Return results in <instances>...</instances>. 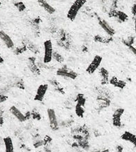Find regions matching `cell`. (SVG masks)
I'll list each match as a JSON object with an SVG mask.
<instances>
[{"instance_id":"27","label":"cell","mask_w":136,"mask_h":152,"mask_svg":"<svg viewBox=\"0 0 136 152\" xmlns=\"http://www.w3.org/2000/svg\"><path fill=\"white\" fill-rule=\"evenodd\" d=\"M7 99H8V97L7 96H5L4 94H0V103L5 102L7 100Z\"/></svg>"},{"instance_id":"36","label":"cell","mask_w":136,"mask_h":152,"mask_svg":"<svg viewBox=\"0 0 136 152\" xmlns=\"http://www.w3.org/2000/svg\"><path fill=\"white\" fill-rule=\"evenodd\" d=\"M135 33L136 36V17L135 18Z\"/></svg>"},{"instance_id":"33","label":"cell","mask_w":136,"mask_h":152,"mask_svg":"<svg viewBox=\"0 0 136 152\" xmlns=\"http://www.w3.org/2000/svg\"><path fill=\"white\" fill-rule=\"evenodd\" d=\"M17 87L20 88L22 89H25V87H24V84L22 83H17Z\"/></svg>"},{"instance_id":"14","label":"cell","mask_w":136,"mask_h":152,"mask_svg":"<svg viewBox=\"0 0 136 152\" xmlns=\"http://www.w3.org/2000/svg\"><path fill=\"white\" fill-rule=\"evenodd\" d=\"M110 83L112 85H113L115 87L119 88V89H122L126 87L127 85V83L124 80H119L117 77H113L112 78L109 80Z\"/></svg>"},{"instance_id":"2","label":"cell","mask_w":136,"mask_h":152,"mask_svg":"<svg viewBox=\"0 0 136 152\" xmlns=\"http://www.w3.org/2000/svg\"><path fill=\"white\" fill-rule=\"evenodd\" d=\"M54 50L53 44L51 40H47L44 42V64H49L53 59Z\"/></svg>"},{"instance_id":"25","label":"cell","mask_w":136,"mask_h":152,"mask_svg":"<svg viewBox=\"0 0 136 152\" xmlns=\"http://www.w3.org/2000/svg\"><path fill=\"white\" fill-rule=\"evenodd\" d=\"M42 146H44V142L43 140L39 139L37 140H35L33 142V147L35 148V149H38V148L42 147Z\"/></svg>"},{"instance_id":"1","label":"cell","mask_w":136,"mask_h":152,"mask_svg":"<svg viewBox=\"0 0 136 152\" xmlns=\"http://www.w3.org/2000/svg\"><path fill=\"white\" fill-rule=\"evenodd\" d=\"M85 3H86V1H83V0H77V1H75L69 8V11H68L67 18L71 21L75 20L79 11L85 5Z\"/></svg>"},{"instance_id":"3","label":"cell","mask_w":136,"mask_h":152,"mask_svg":"<svg viewBox=\"0 0 136 152\" xmlns=\"http://www.w3.org/2000/svg\"><path fill=\"white\" fill-rule=\"evenodd\" d=\"M124 113V109L121 107L115 110V111L114 112L112 121H113V125L117 129H122L124 126L123 124L122 123V117Z\"/></svg>"},{"instance_id":"4","label":"cell","mask_w":136,"mask_h":152,"mask_svg":"<svg viewBox=\"0 0 136 152\" xmlns=\"http://www.w3.org/2000/svg\"><path fill=\"white\" fill-rule=\"evenodd\" d=\"M47 112L50 128L54 131H57L59 128V123H58L56 114L55 110L52 108H49L47 109Z\"/></svg>"},{"instance_id":"32","label":"cell","mask_w":136,"mask_h":152,"mask_svg":"<svg viewBox=\"0 0 136 152\" xmlns=\"http://www.w3.org/2000/svg\"><path fill=\"white\" fill-rule=\"evenodd\" d=\"M92 152H110V150L108 149H99V150H95V151H93Z\"/></svg>"},{"instance_id":"23","label":"cell","mask_w":136,"mask_h":152,"mask_svg":"<svg viewBox=\"0 0 136 152\" xmlns=\"http://www.w3.org/2000/svg\"><path fill=\"white\" fill-rule=\"evenodd\" d=\"M27 46H25V45H23V46L16 48L15 50V53L17 55H20V54H22L24 52H25L26 50H27Z\"/></svg>"},{"instance_id":"17","label":"cell","mask_w":136,"mask_h":152,"mask_svg":"<svg viewBox=\"0 0 136 152\" xmlns=\"http://www.w3.org/2000/svg\"><path fill=\"white\" fill-rule=\"evenodd\" d=\"M95 41L96 42H99V43H109L112 41V38H109V39H107L106 37H102L101 36L97 35L95 37Z\"/></svg>"},{"instance_id":"18","label":"cell","mask_w":136,"mask_h":152,"mask_svg":"<svg viewBox=\"0 0 136 152\" xmlns=\"http://www.w3.org/2000/svg\"><path fill=\"white\" fill-rule=\"evenodd\" d=\"M134 42H135V37H134V36H130V37L127 38V39H126L122 41V43L128 48L132 46L133 44L134 43Z\"/></svg>"},{"instance_id":"34","label":"cell","mask_w":136,"mask_h":152,"mask_svg":"<svg viewBox=\"0 0 136 152\" xmlns=\"http://www.w3.org/2000/svg\"><path fill=\"white\" fill-rule=\"evenodd\" d=\"M21 148L22 149H23L24 150H25V151H30V149L28 147H27L25 145H22L21 146Z\"/></svg>"},{"instance_id":"9","label":"cell","mask_w":136,"mask_h":152,"mask_svg":"<svg viewBox=\"0 0 136 152\" xmlns=\"http://www.w3.org/2000/svg\"><path fill=\"white\" fill-rule=\"evenodd\" d=\"M9 111L10 113L12 114V115L18 120L20 122H25V121H27L25 114L22 113V112L17 107H16V106L15 105L11 106V107H10Z\"/></svg>"},{"instance_id":"26","label":"cell","mask_w":136,"mask_h":152,"mask_svg":"<svg viewBox=\"0 0 136 152\" xmlns=\"http://www.w3.org/2000/svg\"><path fill=\"white\" fill-rule=\"evenodd\" d=\"M4 112L2 110H0V126H2L4 122Z\"/></svg>"},{"instance_id":"6","label":"cell","mask_w":136,"mask_h":152,"mask_svg":"<svg viewBox=\"0 0 136 152\" xmlns=\"http://www.w3.org/2000/svg\"><path fill=\"white\" fill-rule=\"evenodd\" d=\"M57 75L61 76L63 77H66V78H69L72 80H75L77 78V73H75V71H72L69 69H68L66 66L60 68L57 71Z\"/></svg>"},{"instance_id":"8","label":"cell","mask_w":136,"mask_h":152,"mask_svg":"<svg viewBox=\"0 0 136 152\" xmlns=\"http://www.w3.org/2000/svg\"><path fill=\"white\" fill-rule=\"evenodd\" d=\"M98 20H99V25L100 27L102 28V29L107 34L108 36L110 37H112L115 34V30L112 26L110 25L109 23H107L105 20L101 18L98 17Z\"/></svg>"},{"instance_id":"30","label":"cell","mask_w":136,"mask_h":152,"mask_svg":"<svg viewBox=\"0 0 136 152\" xmlns=\"http://www.w3.org/2000/svg\"><path fill=\"white\" fill-rule=\"evenodd\" d=\"M116 152H123L124 151V147L122 145H117L115 148Z\"/></svg>"},{"instance_id":"28","label":"cell","mask_w":136,"mask_h":152,"mask_svg":"<svg viewBox=\"0 0 136 152\" xmlns=\"http://www.w3.org/2000/svg\"><path fill=\"white\" fill-rule=\"evenodd\" d=\"M129 50L131 51L132 53H133V55L136 57V48L134 47L133 45H132V46L129 47Z\"/></svg>"},{"instance_id":"35","label":"cell","mask_w":136,"mask_h":152,"mask_svg":"<svg viewBox=\"0 0 136 152\" xmlns=\"http://www.w3.org/2000/svg\"><path fill=\"white\" fill-rule=\"evenodd\" d=\"M4 61V58L2 57V56H1V53H0V64H3Z\"/></svg>"},{"instance_id":"10","label":"cell","mask_w":136,"mask_h":152,"mask_svg":"<svg viewBox=\"0 0 136 152\" xmlns=\"http://www.w3.org/2000/svg\"><path fill=\"white\" fill-rule=\"evenodd\" d=\"M0 39L3 41L8 48L12 49L14 47V42L9 35H8L5 31H0Z\"/></svg>"},{"instance_id":"31","label":"cell","mask_w":136,"mask_h":152,"mask_svg":"<svg viewBox=\"0 0 136 152\" xmlns=\"http://www.w3.org/2000/svg\"><path fill=\"white\" fill-rule=\"evenodd\" d=\"M25 117H26V119H27V120H29L30 119H31V118H32L31 113V112H29V111L27 112V113L25 114Z\"/></svg>"},{"instance_id":"11","label":"cell","mask_w":136,"mask_h":152,"mask_svg":"<svg viewBox=\"0 0 136 152\" xmlns=\"http://www.w3.org/2000/svg\"><path fill=\"white\" fill-rule=\"evenodd\" d=\"M121 139L124 141L129 142L132 144L134 147H136V135L131 133L129 131H125L121 135Z\"/></svg>"},{"instance_id":"7","label":"cell","mask_w":136,"mask_h":152,"mask_svg":"<svg viewBox=\"0 0 136 152\" xmlns=\"http://www.w3.org/2000/svg\"><path fill=\"white\" fill-rule=\"evenodd\" d=\"M48 87H49V86H48L47 84H43V85H40L36 91L34 100L40 102L43 101L45 99L46 94H47Z\"/></svg>"},{"instance_id":"38","label":"cell","mask_w":136,"mask_h":152,"mask_svg":"<svg viewBox=\"0 0 136 152\" xmlns=\"http://www.w3.org/2000/svg\"><path fill=\"white\" fill-rule=\"evenodd\" d=\"M0 142H1V139H0Z\"/></svg>"},{"instance_id":"21","label":"cell","mask_w":136,"mask_h":152,"mask_svg":"<svg viewBox=\"0 0 136 152\" xmlns=\"http://www.w3.org/2000/svg\"><path fill=\"white\" fill-rule=\"evenodd\" d=\"M51 141H52V139H51V137L49 135H46L43 139L44 146H45V147H49V145H50V144H51Z\"/></svg>"},{"instance_id":"12","label":"cell","mask_w":136,"mask_h":152,"mask_svg":"<svg viewBox=\"0 0 136 152\" xmlns=\"http://www.w3.org/2000/svg\"><path fill=\"white\" fill-rule=\"evenodd\" d=\"M38 3L39 4L41 7H43L46 12H47L49 14H54L55 13L56 10L47 1H45V0H41V1H38Z\"/></svg>"},{"instance_id":"20","label":"cell","mask_w":136,"mask_h":152,"mask_svg":"<svg viewBox=\"0 0 136 152\" xmlns=\"http://www.w3.org/2000/svg\"><path fill=\"white\" fill-rule=\"evenodd\" d=\"M14 5H15V7L18 9V11L20 12L24 11L26 9L25 4L22 2V1H15V2H14Z\"/></svg>"},{"instance_id":"19","label":"cell","mask_w":136,"mask_h":152,"mask_svg":"<svg viewBox=\"0 0 136 152\" xmlns=\"http://www.w3.org/2000/svg\"><path fill=\"white\" fill-rule=\"evenodd\" d=\"M85 98L84 97L83 94H78L77 96V99H76V102H77V104H79L84 107L85 105Z\"/></svg>"},{"instance_id":"29","label":"cell","mask_w":136,"mask_h":152,"mask_svg":"<svg viewBox=\"0 0 136 152\" xmlns=\"http://www.w3.org/2000/svg\"><path fill=\"white\" fill-rule=\"evenodd\" d=\"M131 12L132 13H133V15H134V17L135 18L136 17V1L131 8Z\"/></svg>"},{"instance_id":"16","label":"cell","mask_w":136,"mask_h":152,"mask_svg":"<svg viewBox=\"0 0 136 152\" xmlns=\"http://www.w3.org/2000/svg\"><path fill=\"white\" fill-rule=\"evenodd\" d=\"M75 113L77 117L83 118L84 114H85V109H84V107H83V106L81 105H79V104H77L75 106Z\"/></svg>"},{"instance_id":"37","label":"cell","mask_w":136,"mask_h":152,"mask_svg":"<svg viewBox=\"0 0 136 152\" xmlns=\"http://www.w3.org/2000/svg\"><path fill=\"white\" fill-rule=\"evenodd\" d=\"M1 1H0V6H1Z\"/></svg>"},{"instance_id":"15","label":"cell","mask_w":136,"mask_h":152,"mask_svg":"<svg viewBox=\"0 0 136 152\" xmlns=\"http://www.w3.org/2000/svg\"><path fill=\"white\" fill-rule=\"evenodd\" d=\"M99 74L101 77V83L103 84V85H105V84L108 83V82L110 80L109 71H108L105 68H101V69L99 70Z\"/></svg>"},{"instance_id":"22","label":"cell","mask_w":136,"mask_h":152,"mask_svg":"<svg viewBox=\"0 0 136 152\" xmlns=\"http://www.w3.org/2000/svg\"><path fill=\"white\" fill-rule=\"evenodd\" d=\"M53 59L56 60L59 62H63V57H62L61 55H60L59 53H56V52H54Z\"/></svg>"},{"instance_id":"13","label":"cell","mask_w":136,"mask_h":152,"mask_svg":"<svg viewBox=\"0 0 136 152\" xmlns=\"http://www.w3.org/2000/svg\"><path fill=\"white\" fill-rule=\"evenodd\" d=\"M3 142L5 147V152H14V145L13 140L8 136L3 139Z\"/></svg>"},{"instance_id":"24","label":"cell","mask_w":136,"mask_h":152,"mask_svg":"<svg viewBox=\"0 0 136 152\" xmlns=\"http://www.w3.org/2000/svg\"><path fill=\"white\" fill-rule=\"evenodd\" d=\"M31 116H32V118H33L34 120H38V121H39V120L41 119V114H40L38 111L34 110L32 112Z\"/></svg>"},{"instance_id":"5","label":"cell","mask_w":136,"mask_h":152,"mask_svg":"<svg viewBox=\"0 0 136 152\" xmlns=\"http://www.w3.org/2000/svg\"><path fill=\"white\" fill-rule=\"evenodd\" d=\"M102 62V57L99 55H96L94 57L93 61L88 65V66L86 69V72L88 74H93L95 73V71L99 69L100 65Z\"/></svg>"}]
</instances>
